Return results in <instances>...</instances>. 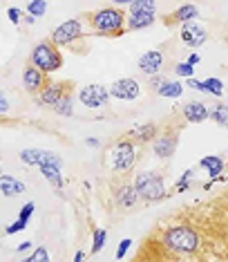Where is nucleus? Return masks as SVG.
<instances>
[{
    "label": "nucleus",
    "mask_w": 228,
    "mask_h": 262,
    "mask_svg": "<svg viewBox=\"0 0 228 262\" xmlns=\"http://www.w3.org/2000/svg\"><path fill=\"white\" fill-rule=\"evenodd\" d=\"M184 117L188 123H203L208 119V108L201 101H190L184 105Z\"/></svg>",
    "instance_id": "nucleus-15"
},
{
    "label": "nucleus",
    "mask_w": 228,
    "mask_h": 262,
    "mask_svg": "<svg viewBox=\"0 0 228 262\" xmlns=\"http://www.w3.org/2000/svg\"><path fill=\"white\" fill-rule=\"evenodd\" d=\"M22 190H25V184L20 180H16V177H11V175H0V193H3L5 198H16Z\"/></svg>",
    "instance_id": "nucleus-18"
},
{
    "label": "nucleus",
    "mask_w": 228,
    "mask_h": 262,
    "mask_svg": "<svg viewBox=\"0 0 228 262\" xmlns=\"http://www.w3.org/2000/svg\"><path fill=\"white\" fill-rule=\"evenodd\" d=\"M94 32L103 34V36H114V34H123V25H125V16L121 9L117 7H105L99 9L97 14L89 16Z\"/></svg>",
    "instance_id": "nucleus-2"
},
{
    "label": "nucleus",
    "mask_w": 228,
    "mask_h": 262,
    "mask_svg": "<svg viewBox=\"0 0 228 262\" xmlns=\"http://www.w3.org/2000/svg\"><path fill=\"white\" fill-rule=\"evenodd\" d=\"M45 11H47V0H29L27 14H32L34 18H40Z\"/></svg>",
    "instance_id": "nucleus-26"
},
{
    "label": "nucleus",
    "mask_w": 228,
    "mask_h": 262,
    "mask_svg": "<svg viewBox=\"0 0 228 262\" xmlns=\"http://www.w3.org/2000/svg\"><path fill=\"white\" fill-rule=\"evenodd\" d=\"M154 133H157V128L152 123H146V126H139L132 130V137L139 141H148V139H154Z\"/></svg>",
    "instance_id": "nucleus-25"
},
{
    "label": "nucleus",
    "mask_w": 228,
    "mask_h": 262,
    "mask_svg": "<svg viewBox=\"0 0 228 262\" xmlns=\"http://www.w3.org/2000/svg\"><path fill=\"white\" fill-rule=\"evenodd\" d=\"M134 188H136V193H139V198L148 200V202L164 200L168 195L164 180H161V175H157V172H141V175H136Z\"/></svg>",
    "instance_id": "nucleus-4"
},
{
    "label": "nucleus",
    "mask_w": 228,
    "mask_h": 262,
    "mask_svg": "<svg viewBox=\"0 0 228 262\" xmlns=\"http://www.w3.org/2000/svg\"><path fill=\"white\" fill-rule=\"evenodd\" d=\"M203 85H206V92L213 94V97H221V94H224V83H221L219 79H215V76L203 81Z\"/></svg>",
    "instance_id": "nucleus-27"
},
{
    "label": "nucleus",
    "mask_w": 228,
    "mask_h": 262,
    "mask_svg": "<svg viewBox=\"0 0 228 262\" xmlns=\"http://www.w3.org/2000/svg\"><path fill=\"white\" fill-rule=\"evenodd\" d=\"M175 148H177V135H168V133L157 137L152 144V150L159 159H170L172 152H175Z\"/></svg>",
    "instance_id": "nucleus-14"
},
{
    "label": "nucleus",
    "mask_w": 228,
    "mask_h": 262,
    "mask_svg": "<svg viewBox=\"0 0 228 262\" xmlns=\"http://www.w3.org/2000/svg\"><path fill=\"white\" fill-rule=\"evenodd\" d=\"M186 61H188L190 65H197V63H199V61H201V56H199V54H190L188 58H186Z\"/></svg>",
    "instance_id": "nucleus-40"
},
{
    "label": "nucleus",
    "mask_w": 228,
    "mask_h": 262,
    "mask_svg": "<svg viewBox=\"0 0 228 262\" xmlns=\"http://www.w3.org/2000/svg\"><path fill=\"white\" fill-rule=\"evenodd\" d=\"M208 117H211L215 123H219V126H228V105L217 103L213 110H208Z\"/></svg>",
    "instance_id": "nucleus-24"
},
{
    "label": "nucleus",
    "mask_w": 228,
    "mask_h": 262,
    "mask_svg": "<svg viewBox=\"0 0 228 262\" xmlns=\"http://www.w3.org/2000/svg\"><path fill=\"white\" fill-rule=\"evenodd\" d=\"M29 63L36 65L40 72L50 74V72H56V70L63 68V56H61V52H58V45H54L52 40H40V43L34 45Z\"/></svg>",
    "instance_id": "nucleus-1"
},
{
    "label": "nucleus",
    "mask_w": 228,
    "mask_h": 262,
    "mask_svg": "<svg viewBox=\"0 0 228 262\" xmlns=\"http://www.w3.org/2000/svg\"><path fill=\"white\" fill-rule=\"evenodd\" d=\"M81 34H83L81 20H65L52 32V43L58 47L70 45V43H74L76 38H81Z\"/></svg>",
    "instance_id": "nucleus-7"
},
{
    "label": "nucleus",
    "mask_w": 228,
    "mask_h": 262,
    "mask_svg": "<svg viewBox=\"0 0 228 262\" xmlns=\"http://www.w3.org/2000/svg\"><path fill=\"white\" fill-rule=\"evenodd\" d=\"M197 16H199V9H197V5H181L175 14H172L170 23H188V20H195Z\"/></svg>",
    "instance_id": "nucleus-21"
},
{
    "label": "nucleus",
    "mask_w": 228,
    "mask_h": 262,
    "mask_svg": "<svg viewBox=\"0 0 228 262\" xmlns=\"http://www.w3.org/2000/svg\"><path fill=\"white\" fill-rule=\"evenodd\" d=\"M61 166L63 164H54V162H47V164H40L38 168L43 172V177L52 184L54 188H63V177H61Z\"/></svg>",
    "instance_id": "nucleus-19"
},
{
    "label": "nucleus",
    "mask_w": 228,
    "mask_h": 262,
    "mask_svg": "<svg viewBox=\"0 0 228 262\" xmlns=\"http://www.w3.org/2000/svg\"><path fill=\"white\" fill-rule=\"evenodd\" d=\"M107 97H110V90L99 83H89L79 90V101L85 108H103L107 103Z\"/></svg>",
    "instance_id": "nucleus-6"
},
{
    "label": "nucleus",
    "mask_w": 228,
    "mask_h": 262,
    "mask_svg": "<svg viewBox=\"0 0 228 262\" xmlns=\"http://www.w3.org/2000/svg\"><path fill=\"white\" fill-rule=\"evenodd\" d=\"M52 110L56 112V115H61V117H72L74 115V97H72V90L65 92L61 97V101H58Z\"/></svg>",
    "instance_id": "nucleus-23"
},
{
    "label": "nucleus",
    "mask_w": 228,
    "mask_h": 262,
    "mask_svg": "<svg viewBox=\"0 0 228 262\" xmlns=\"http://www.w3.org/2000/svg\"><path fill=\"white\" fill-rule=\"evenodd\" d=\"M85 146H89V148H99V146H101V141L97 139V137H87V139H85Z\"/></svg>",
    "instance_id": "nucleus-38"
},
{
    "label": "nucleus",
    "mask_w": 228,
    "mask_h": 262,
    "mask_svg": "<svg viewBox=\"0 0 228 262\" xmlns=\"http://www.w3.org/2000/svg\"><path fill=\"white\" fill-rule=\"evenodd\" d=\"M141 94L139 81L136 79H119L110 85V97L121 99V101H132Z\"/></svg>",
    "instance_id": "nucleus-9"
},
{
    "label": "nucleus",
    "mask_w": 228,
    "mask_h": 262,
    "mask_svg": "<svg viewBox=\"0 0 228 262\" xmlns=\"http://www.w3.org/2000/svg\"><path fill=\"white\" fill-rule=\"evenodd\" d=\"M161 65H164V54L157 52V50H150V52H146V54L139 58V70L143 74H148V76L159 74Z\"/></svg>",
    "instance_id": "nucleus-13"
},
{
    "label": "nucleus",
    "mask_w": 228,
    "mask_h": 262,
    "mask_svg": "<svg viewBox=\"0 0 228 262\" xmlns=\"http://www.w3.org/2000/svg\"><path fill=\"white\" fill-rule=\"evenodd\" d=\"M20 162L27 164V166H40V164H47V162L63 164L56 152L40 150V148H25V150H20Z\"/></svg>",
    "instance_id": "nucleus-10"
},
{
    "label": "nucleus",
    "mask_w": 228,
    "mask_h": 262,
    "mask_svg": "<svg viewBox=\"0 0 228 262\" xmlns=\"http://www.w3.org/2000/svg\"><path fill=\"white\" fill-rule=\"evenodd\" d=\"M22 85H25L27 92H40L47 85L45 72H40L36 65H27L25 72H22Z\"/></svg>",
    "instance_id": "nucleus-12"
},
{
    "label": "nucleus",
    "mask_w": 228,
    "mask_h": 262,
    "mask_svg": "<svg viewBox=\"0 0 228 262\" xmlns=\"http://www.w3.org/2000/svg\"><path fill=\"white\" fill-rule=\"evenodd\" d=\"M157 9V0H134L130 5V11H154Z\"/></svg>",
    "instance_id": "nucleus-28"
},
{
    "label": "nucleus",
    "mask_w": 228,
    "mask_h": 262,
    "mask_svg": "<svg viewBox=\"0 0 228 262\" xmlns=\"http://www.w3.org/2000/svg\"><path fill=\"white\" fill-rule=\"evenodd\" d=\"M164 244L170 251L188 255L199 247V235H197L193 229H188V226H172L164 237Z\"/></svg>",
    "instance_id": "nucleus-3"
},
{
    "label": "nucleus",
    "mask_w": 228,
    "mask_h": 262,
    "mask_svg": "<svg viewBox=\"0 0 228 262\" xmlns=\"http://www.w3.org/2000/svg\"><path fill=\"white\" fill-rule=\"evenodd\" d=\"M199 166L203 170H208V175H211L213 182L221 180V170H224V159L217 157V155H208V157H201Z\"/></svg>",
    "instance_id": "nucleus-17"
},
{
    "label": "nucleus",
    "mask_w": 228,
    "mask_h": 262,
    "mask_svg": "<svg viewBox=\"0 0 228 262\" xmlns=\"http://www.w3.org/2000/svg\"><path fill=\"white\" fill-rule=\"evenodd\" d=\"M128 29L136 32V29H146L154 23V11H130L128 14Z\"/></svg>",
    "instance_id": "nucleus-16"
},
{
    "label": "nucleus",
    "mask_w": 228,
    "mask_h": 262,
    "mask_svg": "<svg viewBox=\"0 0 228 262\" xmlns=\"http://www.w3.org/2000/svg\"><path fill=\"white\" fill-rule=\"evenodd\" d=\"M136 200H139V193H136V188L132 186V184L123 186V188L117 193V202H119L121 206H125V208H132V206L136 204Z\"/></svg>",
    "instance_id": "nucleus-22"
},
{
    "label": "nucleus",
    "mask_w": 228,
    "mask_h": 262,
    "mask_svg": "<svg viewBox=\"0 0 228 262\" xmlns=\"http://www.w3.org/2000/svg\"><path fill=\"white\" fill-rule=\"evenodd\" d=\"M29 249H32V242L25 240V242H20V244L16 247V253H25V251H29Z\"/></svg>",
    "instance_id": "nucleus-37"
},
{
    "label": "nucleus",
    "mask_w": 228,
    "mask_h": 262,
    "mask_svg": "<svg viewBox=\"0 0 228 262\" xmlns=\"http://www.w3.org/2000/svg\"><path fill=\"white\" fill-rule=\"evenodd\" d=\"M7 110H9V101L0 94V115H3V112H7Z\"/></svg>",
    "instance_id": "nucleus-39"
},
{
    "label": "nucleus",
    "mask_w": 228,
    "mask_h": 262,
    "mask_svg": "<svg viewBox=\"0 0 228 262\" xmlns=\"http://www.w3.org/2000/svg\"><path fill=\"white\" fill-rule=\"evenodd\" d=\"M226 128H228V126H226Z\"/></svg>",
    "instance_id": "nucleus-44"
},
{
    "label": "nucleus",
    "mask_w": 228,
    "mask_h": 262,
    "mask_svg": "<svg viewBox=\"0 0 228 262\" xmlns=\"http://www.w3.org/2000/svg\"><path fill=\"white\" fill-rule=\"evenodd\" d=\"M34 208H36L34 202H27V204L20 208V213H18V220H22V222L29 224V220H32V215H34Z\"/></svg>",
    "instance_id": "nucleus-32"
},
{
    "label": "nucleus",
    "mask_w": 228,
    "mask_h": 262,
    "mask_svg": "<svg viewBox=\"0 0 228 262\" xmlns=\"http://www.w3.org/2000/svg\"><path fill=\"white\" fill-rule=\"evenodd\" d=\"M186 85L193 88V90H197V92H206V85H203V81H197V79H193V76H188V79H186Z\"/></svg>",
    "instance_id": "nucleus-35"
},
{
    "label": "nucleus",
    "mask_w": 228,
    "mask_h": 262,
    "mask_svg": "<svg viewBox=\"0 0 228 262\" xmlns=\"http://www.w3.org/2000/svg\"><path fill=\"white\" fill-rule=\"evenodd\" d=\"M36 18H34V16L32 14H29V16H25V23H27V25H32V23H34Z\"/></svg>",
    "instance_id": "nucleus-43"
},
{
    "label": "nucleus",
    "mask_w": 228,
    "mask_h": 262,
    "mask_svg": "<svg viewBox=\"0 0 228 262\" xmlns=\"http://www.w3.org/2000/svg\"><path fill=\"white\" fill-rule=\"evenodd\" d=\"M83 258H85V253H83V251H76V255H74V262H81Z\"/></svg>",
    "instance_id": "nucleus-42"
},
{
    "label": "nucleus",
    "mask_w": 228,
    "mask_h": 262,
    "mask_svg": "<svg viewBox=\"0 0 228 262\" xmlns=\"http://www.w3.org/2000/svg\"><path fill=\"white\" fill-rule=\"evenodd\" d=\"M105 237H107L105 229H99L97 233H94V242H92V253H99L101 249L105 247Z\"/></svg>",
    "instance_id": "nucleus-30"
},
{
    "label": "nucleus",
    "mask_w": 228,
    "mask_h": 262,
    "mask_svg": "<svg viewBox=\"0 0 228 262\" xmlns=\"http://www.w3.org/2000/svg\"><path fill=\"white\" fill-rule=\"evenodd\" d=\"M45 260H50V253H47L45 247H38V249H36V251L27 258V262H45Z\"/></svg>",
    "instance_id": "nucleus-33"
},
{
    "label": "nucleus",
    "mask_w": 228,
    "mask_h": 262,
    "mask_svg": "<svg viewBox=\"0 0 228 262\" xmlns=\"http://www.w3.org/2000/svg\"><path fill=\"white\" fill-rule=\"evenodd\" d=\"M130 247H132V240L130 237H123V240L119 242V249H117V260H123L125 253L130 251Z\"/></svg>",
    "instance_id": "nucleus-34"
},
{
    "label": "nucleus",
    "mask_w": 228,
    "mask_h": 262,
    "mask_svg": "<svg viewBox=\"0 0 228 262\" xmlns=\"http://www.w3.org/2000/svg\"><path fill=\"white\" fill-rule=\"evenodd\" d=\"M193 72H195V65H190L188 61L177 63V68H175V74L181 76V79H188V76H193Z\"/></svg>",
    "instance_id": "nucleus-29"
},
{
    "label": "nucleus",
    "mask_w": 228,
    "mask_h": 262,
    "mask_svg": "<svg viewBox=\"0 0 228 262\" xmlns=\"http://www.w3.org/2000/svg\"><path fill=\"white\" fill-rule=\"evenodd\" d=\"M179 36H181V40L188 47H201L208 38V32H206L203 25H199V23L188 20V23H181V32H179Z\"/></svg>",
    "instance_id": "nucleus-8"
},
{
    "label": "nucleus",
    "mask_w": 228,
    "mask_h": 262,
    "mask_svg": "<svg viewBox=\"0 0 228 262\" xmlns=\"http://www.w3.org/2000/svg\"><path fill=\"white\" fill-rule=\"evenodd\" d=\"M112 3H114V5H132L134 0H112Z\"/></svg>",
    "instance_id": "nucleus-41"
},
{
    "label": "nucleus",
    "mask_w": 228,
    "mask_h": 262,
    "mask_svg": "<svg viewBox=\"0 0 228 262\" xmlns=\"http://www.w3.org/2000/svg\"><path fill=\"white\" fill-rule=\"evenodd\" d=\"M20 14H22V11L18 9V7H9V9H7V18H9V23L18 25V23H20Z\"/></svg>",
    "instance_id": "nucleus-36"
},
{
    "label": "nucleus",
    "mask_w": 228,
    "mask_h": 262,
    "mask_svg": "<svg viewBox=\"0 0 228 262\" xmlns=\"http://www.w3.org/2000/svg\"><path fill=\"white\" fill-rule=\"evenodd\" d=\"M157 94H159V97H166V99H179L184 94V85L179 81L164 79V81H161V85L157 88Z\"/></svg>",
    "instance_id": "nucleus-20"
},
{
    "label": "nucleus",
    "mask_w": 228,
    "mask_h": 262,
    "mask_svg": "<svg viewBox=\"0 0 228 262\" xmlns=\"http://www.w3.org/2000/svg\"><path fill=\"white\" fill-rule=\"evenodd\" d=\"M70 90V85L65 83H47L43 90L38 92V105H47V108H54V105L61 101V97Z\"/></svg>",
    "instance_id": "nucleus-11"
},
{
    "label": "nucleus",
    "mask_w": 228,
    "mask_h": 262,
    "mask_svg": "<svg viewBox=\"0 0 228 262\" xmlns=\"http://www.w3.org/2000/svg\"><path fill=\"white\" fill-rule=\"evenodd\" d=\"M107 157H110V166L114 170H119V172L130 170L136 162V148L132 141H119L117 146H112Z\"/></svg>",
    "instance_id": "nucleus-5"
},
{
    "label": "nucleus",
    "mask_w": 228,
    "mask_h": 262,
    "mask_svg": "<svg viewBox=\"0 0 228 262\" xmlns=\"http://www.w3.org/2000/svg\"><path fill=\"white\" fill-rule=\"evenodd\" d=\"M190 177H193V170H186L181 177H179V182H177V193H184V190H188L190 188Z\"/></svg>",
    "instance_id": "nucleus-31"
}]
</instances>
